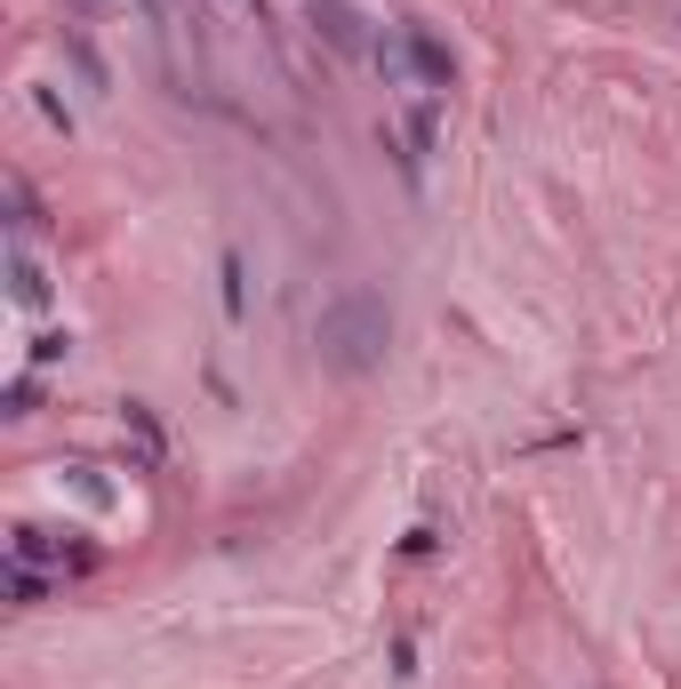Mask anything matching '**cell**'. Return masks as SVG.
<instances>
[{"label": "cell", "mask_w": 681, "mask_h": 689, "mask_svg": "<svg viewBox=\"0 0 681 689\" xmlns=\"http://www.w3.org/2000/svg\"><path fill=\"white\" fill-rule=\"evenodd\" d=\"M313 353H321L329 377L385 369V353H393V305H385V289H337L321 305V321H313Z\"/></svg>", "instance_id": "1"}, {"label": "cell", "mask_w": 681, "mask_h": 689, "mask_svg": "<svg viewBox=\"0 0 681 689\" xmlns=\"http://www.w3.org/2000/svg\"><path fill=\"white\" fill-rule=\"evenodd\" d=\"M401 56H409V73H417L433 96H450V89H457V56L441 49L425 24H401Z\"/></svg>", "instance_id": "2"}, {"label": "cell", "mask_w": 681, "mask_h": 689, "mask_svg": "<svg viewBox=\"0 0 681 689\" xmlns=\"http://www.w3.org/2000/svg\"><path fill=\"white\" fill-rule=\"evenodd\" d=\"M9 297L24 313H49V265L32 257V233H9Z\"/></svg>", "instance_id": "3"}, {"label": "cell", "mask_w": 681, "mask_h": 689, "mask_svg": "<svg viewBox=\"0 0 681 689\" xmlns=\"http://www.w3.org/2000/svg\"><path fill=\"white\" fill-rule=\"evenodd\" d=\"M305 9H313V32H321L337 56H378V41L361 32V17L345 9V0H305Z\"/></svg>", "instance_id": "4"}, {"label": "cell", "mask_w": 681, "mask_h": 689, "mask_svg": "<svg viewBox=\"0 0 681 689\" xmlns=\"http://www.w3.org/2000/svg\"><path fill=\"white\" fill-rule=\"evenodd\" d=\"M217 281H225V289H217V297H225V321H241V313H249V265H241V249L217 257Z\"/></svg>", "instance_id": "5"}, {"label": "cell", "mask_w": 681, "mask_h": 689, "mask_svg": "<svg viewBox=\"0 0 681 689\" xmlns=\"http://www.w3.org/2000/svg\"><path fill=\"white\" fill-rule=\"evenodd\" d=\"M128 433H136V450H145V465H161V450H168V441H161V418H153L145 401H128Z\"/></svg>", "instance_id": "6"}, {"label": "cell", "mask_w": 681, "mask_h": 689, "mask_svg": "<svg viewBox=\"0 0 681 689\" xmlns=\"http://www.w3.org/2000/svg\"><path fill=\"white\" fill-rule=\"evenodd\" d=\"M32 401H41V385H32V377H17V385H9V418H32Z\"/></svg>", "instance_id": "7"}, {"label": "cell", "mask_w": 681, "mask_h": 689, "mask_svg": "<svg viewBox=\"0 0 681 689\" xmlns=\"http://www.w3.org/2000/svg\"><path fill=\"white\" fill-rule=\"evenodd\" d=\"M56 353H73V337H56V329H49V337H32V361H41V369H49Z\"/></svg>", "instance_id": "8"}, {"label": "cell", "mask_w": 681, "mask_h": 689, "mask_svg": "<svg viewBox=\"0 0 681 689\" xmlns=\"http://www.w3.org/2000/svg\"><path fill=\"white\" fill-rule=\"evenodd\" d=\"M105 9H121V17H145V24H161V0H105Z\"/></svg>", "instance_id": "9"}]
</instances>
